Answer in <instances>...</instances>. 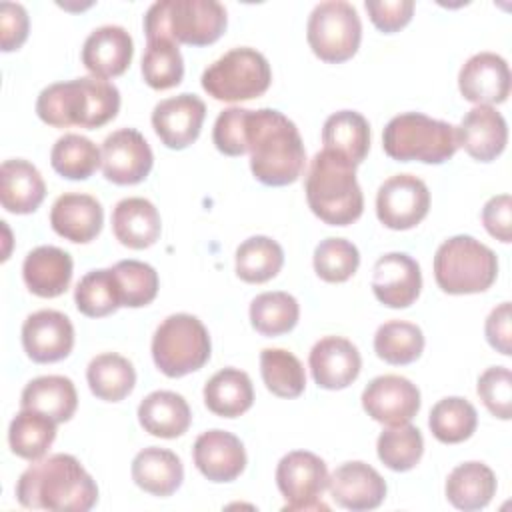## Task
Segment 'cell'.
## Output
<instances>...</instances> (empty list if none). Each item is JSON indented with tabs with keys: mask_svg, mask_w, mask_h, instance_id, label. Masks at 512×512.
I'll use <instances>...</instances> for the list:
<instances>
[{
	"mask_svg": "<svg viewBox=\"0 0 512 512\" xmlns=\"http://www.w3.org/2000/svg\"><path fill=\"white\" fill-rule=\"evenodd\" d=\"M250 170L266 186H286L300 178L306 150L296 124L272 108L250 110L246 118Z\"/></svg>",
	"mask_w": 512,
	"mask_h": 512,
	"instance_id": "6da1fadb",
	"label": "cell"
},
{
	"mask_svg": "<svg viewBox=\"0 0 512 512\" xmlns=\"http://www.w3.org/2000/svg\"><path fill=\"white\" fill-rule=\"evenodd\" d=\"M16 498L24 508L86 512L98 500V486L72 454H52L20 474Z\"/></svg>",
	"mask_w": 512,
	"mask_h": 512,
	"instance_id": "7a4b0ae2",
	"label": "cell"
},
{
	"mask_svg": "<svg viewBox=\"0 0 512 512\" xmlns=\"http://www.w3.org/2000/svg\"><path fill=\"white\" fill-rule=\"evenodd\" d=\"M120 110V92L106 78L82 76L46 86L36 100V114L54 128H100Z\"/></svg>",
	"mask_w": 512,
	"mask_h": 512,
	"instance_id": "3957f363",
	"label": "cell"
},
{
	"mask_svg": "<svg viewBox=\"0 0 512 512\" xmlns=\"http://www.w3.org/2000/svg\"><path fill=\"white\" fill-rule=\"evenodd\" d=\"M304 188L310 210L330 226H348L362 216L364 196L356 166L332 150L314 154Z\"/></svg>",
	"mask_w": 512,
	"mask_h": 512,
	"instance_id": "277c9868",
	"label": "cell"
},
{
	"mask_svg": "<svg viewBox=\"0 0 512 512\" xmlns=\"http://www.w3.org/2000/svg\"><path fill=\"white\" fill-rule=\"evenodd\" d=\"M226 24V8L216 0H158L144 14L148 40L168 38L190 46L216 42Z\"/></svg>",
	"mask_w": 512,
	"mask_h": 512,
	"instance_id": "5b68a950",
	"label": "cell"
},
{
	"mask_svg": "<svg viewBox=\"0 0 512 512\" xmlns=\"http://www.w3.org/2000/svg\"><path fill=\"white\" fill-rule=\"evenodd\" d=\"M384 152L398 160L442 164L458 150V130L450 122L430 118L422 112L394 116L382 132Z\"/></svg>",
	"mask_w": 512,
	"mask_h": 512,
	"instance_id": "8992f818",
	"label": "cell"
},
{
	"mask_svg": "<svg viewBox=\"0 0 512 512\" xmlns=\"http://www.w3.org/2000/svg\"><path fill=\"white\" fill-rule=\"evenodd\" d=\"M496 274V254L466 234L444 240L434 254L436 284L448 294L484 292L494 284Z\"/></svg>",
	"mask_w": 512,
	"mask_h": 512,
	"instance_id": "52a82bcc",
	"label": "cell"
},
{
	"mask_svg": "<svg viewBox=\"0 0 512 512\" xmlns=\"http://www.w3.org/2000/svg\"><path fill=\"white\" fill-rule=\"evenodd\" d=\"M210 336L206 326L192 314H170L152 336V358L168 378H180L200 370L210 358Z\"/></svg>",
	"mask_w": 512,
	"mask_h": 512,
	"instance_id": "ba28073f",
	"label": "cell"
},
{
	"mask_svg": "<svg viewBox=\"0 0 512 512\" xmlns=\"http://www.w3.org/2000/svg\"><path fill=\"white\" fill-rule=\"evenodd\" d=\"M272 82L266 56L254 48L228 50L202 72V88L220 102H242L262 96Z\"/></svg>",
	"mask_w": 512,
	"mask_h": 512,
	"instance_id": "9c48e42d",
	"label": "cell"
},
{
	"mask_svg": "<svg viewBox=\"0 0 512 512\" xmlns=\"http://www.w3.org/2000/svg\"><path fill=\"white\" fill-rule=\"evenodd\" d=\"M312 52L330 64L352 58L362 40V22L346 0H326L314 6L306 26Z\"/></svg>",
	"mask_w": 512,
	"mask_h": 512,
	"instance_id": "30bf717a",
	"label": "cell"
},
{
	"mask_svg": "<svg viewBox=\"0 0 512 512\" xmlns=\"http://www.w3.org/2000/svg\"><path fill=\"white\" fill-rule=\"evenodd\" d=\"M276 484L286 498L284 510H328L320 500L328 488V468L320 456L306 450L288 452L276 466Z\"/></svg>",
	"mask_w": 512,
	"mask_h": 512,
	"instance_id": "8fae6325",
	"label": "cell"
},
{
	"mask_svg": "<svg viewBox=\"0 0 512 512\" xmlns=\"http://www.w3.org/2000/svg\"><path fill=\"white\" fill-rule=\"evenodd\" d=\"M430 208V192L414 174H396L382 182L376 194V216L390 230H408L420 224Z\"/></svg>",
	"mask_w": 512,
	"mask_h": 512,
	"instance_id": "7c38bea8",
	"label": "cell"
},
{
	"mask_svg": "<svg viewBox=\"0 0 512 512\" xmlns=\"http://www.w3.org/2000/svg\"><path fill=\"white\" fill-rule=\"evenodd\" d=\"M152 162L150 144L134 128H120L102 142V172L114 184L130 186L142 182L150 174Z\"/></svg>",
	"mask_w": 512,
	"mask_h": 512,
	"instance_id": "4fadbf2b",
	"label": "cell"
},
{
	"mask_svg": "<svg viewBox=\"0 0 512 512\" xmlns=\"http://www.w3.org/2000/svg\"><path fill=\"white\" fill-rule=\"evenodd\" d=\"M362 408L380 424H406L420 410V390L398 374L376 376L362 392Z\"/></svg>",
	"mask_w": 512,
	"mask_h": 512,
	"instance_id": "5bb4252c",
	"label": "cell"
},
{
	"mask_svg": "<svg viewBox=\"0 0 512 512\" xmlns=\"http://www.w3.org/2000/svg\"><path fill=\"white\" fill-rule=\"evenodd\" d=\"M22 346L28 358L38 364L64 360L74 346V326L58 310L32 312L22 324Z\"/></svg>",
	"mask_w": 512,
	"mask_h": 512,
	"instance_id": "9a60e30c",
	"label": "cell"
},
{
	"mask_svg": "<svg viewBox=\"0 0 512 512\" xmlns=\"http://www.w3.org/2000/svg\"><path fill=\"white\" fill-rule=\"evenodd\" d=\"M204 116L206 104L196 94L182 92L154 106L152 126L166 148L184 150L198 138Z\"/></svg>",
	"mask_w": 512,
	"mask_h": 512,
	"instance_id": "2e32d148",
	"label": "cell"
},
{
	"mask_svg": "<svg viewBox=\"0 0 512 512\" xmlns=\"http://www.w3.org/2000/svg\"><path fill=\"white\" fill-rule=\"evenodd\" d=\"M458 88L464 100L476 106L500 104L510 94L508 62L496 52H478L470 56L458 74Z\"/></svg>",
	"mask_w": 512,
	"mask_h": 512,
	"instance_id": "e0dca14e",
	"label": "cell"
},
{
	"mask_svg": "<svg viewBox=\"0 0 512 512\" xmlns=\"http://www.w3.org/2000/svg\"><path fill=\"white\" fill-rule=\"evenodd\" d=\"M422 288L418 262L404 252L380 256L372 270V290L388 308H406L416 302Z\"/></svg>",
	"mask_w": 512,
	"mask_h": 512,
	"instance_id": "ac0fdd59",
	"label": "cell"
},
{
	"mask_svg": "<svg viewBox=\"0 0 512 512\" xmlns=\"http://www.w3.org/2000/svg\"><path fill=\"white\" fill-rule=\"evenodd\" d=\"M332 500L346 510H374L386 496V482L370 464L354 460L340 464L328 476Z\"/></svg>",
	"mask_w": 512,
	"mask_h": 512,
	"instance_id": "d6986e66",
	"label": "cell"
},
{
	"mask_svg": "<svg viewBox=\"0 0 512 512\" xmlns=\"http://www.w3.org/2000/svg\"><path fill=\"white\" fill-rule=\"evenodd\" d=\"M310 372L314 382L326 390L350 386L362 368L358 348L342 336H324L310 350Z\"/></svg>",
	"mask_w": 512,
	"mask_h": 512,
	"instance_id": "ffe728a7",
	"label": "cell"
},
{
	"mask_svg": "<svg viewBox=\"0 0 512 512\" xmlns=\"http://www.w3.org/2000/svg\"><path fill=\"white\" fill-rule=\"evenodd\" d=\"M194 464L212 482H232L246 468V450L238 436L226 430H206L194 442Z\"/></svg>",
	"mask_w": 512,
	"mask_h": 512,
	"instance_id": "44dd1931",
	"label": "cell"
},
{
	"mask_svg": "<svg viewBox=\"0 0 512 512\" xmlns=\"http://www.w3.org/2000/svg\"><path fill=\"white\" fill-rule=\"evenodd\" d=\"M134 42L126 28L106 24L94 28L82 46V64L92 76L114 78L126 72L132 62Z\"/></svg>",
	"mask_w": 512,
	"mask_h": 512,
	"instance_id": "7402d4cb",
	"label": "cell"
},
{
	"mask_svg": "<svg viewBox=\"0 0 512 512\" xmlns=\"http://www.w3.org/2000/svg\"><path fill=\"white\" fill-rule=\"evenodd\" d=\"M50 224L58 236L76 244H86L100 234L104 210L90 194L66 192L52 204Z\"/></svg>",
	"mask_w": 512,
	"mask_h": 512,
	"instance_id": "603a6c76",
	"label": "cell"
},
{
	"mask_svg": "<svg viewBox=\"0 0 512 512\" xmlns=\"http://www.w3.org/2000/svg\"><path fill=\"white\" fill-rule=\"evenodd\" d=\"M458 144L478 162H492L508 142V126L494 106H474L462 118Z\"/></svg>",
	"mask_w": 512,
	"mask_h": 512,
	"instance_id": "cb8c5ba5",
	"label": "cell"
},
{
	"mask_svg": "<svg viewBox=\"0 0 512 512\" xmlns=\"http://www.w3.org/2000/svg\"><path fill=\"white\" fill-rule=\"evenodd\" d=\"M22 278L32 294L56 298L70 286L72 258L58 246H38L24 258Z\"/></svg>",
	"mask_w": 512,
	"mask_h": 512,
	"instance_id": "d4e9b609",
	"label": "cell"
},
{
	"mask_svg": "<svg viewBox=\"0 0 512 512\" xmlns=\"http://www.w3.org/2000/svg\"><path fill=\"white\" fill-rule=\"evenodd\" d=\"M46 196V184L34 164L22 158L4 160L0 166V202L12 214L34 212Z\"/></svg>",
	"mask_w": 512,
	"mask_h": 512,
	"instance_id": "484cf974",
	"label": "cell"
},
{
	"mask_svg": "<svg viewBox=\"0 0 512 512\" xmlns=\"http://www.w3.org/2000/svg\"><path fill=\"white\" fill-rule=\"evenodd\" d=\"M112 230L120 244L142 250L160 238L162 222L156 206L140 196L120 200L112 210Z\"/></svg>",
	"mask_w": 512,
	"mask_h": 512,
	"instance_id": "4316f807",
	"label": "cell"
},
{
	"mask_svg": "<svg viewBox=\"0 0 512 512\" xmlns=\"http://www.w3.org/2000/svg\"><path fill=\"white\" fill-rule=\"evenodd\" d=\"M140 426L158 438H178L192 422V412L184 396L170 390L150 392L138 406Z\"/></svg>",
	"mask_w": 512,
	"mask_h": 512,
	"instance_id": "83f0119b",
	"label": "cell"
},
{
	"mask_svg": "<svg viewBox=\"0 0 512 512\" xmlns=\"http://www.w3.org/2000/svg\"><path fill=\"white\" fill-rule=\"evenodd\" d=\"M132 480L148 494L170 496L180 488L184 468L172 450L148 446L132 460Z\"/></svg>",
	"mask_w": 512,
	"mask_h": 512,
	"instance_id": "f1b7e54d",
	"label": "cell"
},
{
	"mask_svg": "<svg viewBox=\"0 0 512 512\" xmlns=\"http://www.w3.org/2000/svg\"><path fill=\"white\" fill-rule=\"evenodd\" d=\"M20 406L38 410L58 422H68L78 406L74 382L66 376H38L30 380L20 396Z\"/></svg>",
	"mask_w": 512,
	"mask_h": 512,
	"instance_id": "f546056e",
	"label": "cell"
},
{
	"mask_svg": "<svg viewBox=\"0 0 512 512\" xmlns=\"http://www.w3.org/2000/svg\"><path fill=\"white\" fill-rule=\"evenodd\" d=\"M494 494L496 476L484 462H464L448 474L446 498L458 510L486 508Z\"/></svg>",
	"mask_w": 512,
	"mask_h": 512,
	"instance_id": "4dcf8cb0",
	"label": "cell"
},
{
	"mask_svg": "<svg viewBox=\"0 0 512 512\" xmlns=\"http://www.w3.org/2000/svg\"><path fill=\"white\" fill-rule=\"evenodd\" d=\"M322 142L326 150H332L358 166L370 150L368 120L354 110L334 112L324 122Z\"/></svg>",
	"mask_w": 512,
	"mask_h": 512,
	"instance_id": "1f68e13d",
	"label": "cell"
},
{
	"mask_svg": "<svg viewBox=\"0 0 512 512\" xmlns=\"http://www.w3.org/2000/svg\"><path fill=\"white\" fill-rule=\"evenodd\" d=\"M254 402L252 380L238 368L218 370L204 386V404L222 418L244 414Z\"/></svg>",
	"mask_w": 512,
	"mask_h": 512,
	"instance_id": "d6a6232c",
	"label": "cell"
},
{
	"mask_svg": "<svg viewBox=\"0 0 512 512\" xmlns=\"http://www.w3.org/2000/svg\"><path fill=\"white\" fill-rule=\"evenodd\" d=\"M86 380L96 398L120 402L134 390L136 370L128 358L116 352H104L90 360Z\"/></svg>",
	"mask_w": 512,
	"mask_h": 512,
	"instance_id": "836d02e7",
	"label": "cell"
},
{
	"mask_svg": "<svg viewBox=\"0 0 512 512\" xmlns=\"http://www.w3.org/2000/svg\"><path fill=\"white\" fill-rule=\"evenodd\" d=\"M56 438V422L46 414L22 408L10 422L8 442L10 450L24 460H40Z\"/></svg>",
	"mask_w": 512,
	"mask_h": 512,
	"instance_id": "e575fe53",
	"label": "cell"
},
{
	"mask_svg": "<svg viewBox=\"0 0 512 512\" xmlns=\"http://www.w3.org/2000/svg\"><path fill=\"white\" fill-rule=\"evenodd\" d=\"M52 168L68 180H86L102 164V150L80 134L60 136L50 150Z\"/></svg>",
	"mask_w": 512,
	"mask_h": 512,
	"instance_id": "d590c367",
	"label": "cell"
},
{
	"mask_svg": "<svg viewBox=\"0 0 512 512\" xmlns=\"http://www.w3.org/2000/svg\"><path fill=\"white\" fill-rule=\"evenodd\" d=\"M284 264L282 246L268 236H250L236 250V274L250 284L274 278Z\"/></svg>",
	"mask_w": 512,
	"mask_h": 512,
	"instance_id": "8d00e7d4",
	"label": "cell"
},
{
	"mask_svg": "<svg viewBox=\"0 0 512 512\" xmlns=\"http://www.w3.org/2000/svg\"><path fill=\"white\" fill-rule=\"evenodd\" d=\"M478 424L476 408L460 396H448L438 400L428 418L430 432L444 444H458L468 440Z\"/></svg>",
	"mask_w": 512,
	"mask_h": 512,
	"instance_id": "74e56055",
	"label": "cell"
},
{
	"mask_svg": "<svg viewBox=\"0 0 512 512\" xmlns=\"http://www.w3.org/2000/svg\"><path fill=\"white\" fill-rule=\"evenodd\" d=\"M374 350L384 362L404 366L420 358L424 350V334L412 322L390 320L376 330Z\"/></svg>",
	"mask_w": 512,
	"mask_h": 512,
	"instance_id": "f35d334b",
	"label": "cell"
},
{
	"mask_svg": "<svg viewBox=\"0 0 512 512\" xmlns=\"http://www.w3.org/2000/svg\"><path fill=\"white\" fill-rule=\"evenodd\" d=\"M260 372L266 388L274 396L296 398L304 392V366L292 352L284 348H264L260 352Z\"/></svg>",
	"mask_w": 512,
	"mask_h": 512,
	"instance_id": "ab89813d",
	"label": "cell"
},
{
	"mask_svg": "<svg viewBox=\"0 0 512 512\" xmlns=\"http://www.w3.org/2000/svg\"><path fill=\"white\" fill-rule=\"evenodd\" d=\"M300 316L298 300L288 292H262L250 304V322L264 336L290 332Z\"/></svg>",
	"mask_w": 512,
	"mask_h": 512,
	"instance_id": "60d3db41",
	"label": "cell"
},
{
	"mask_svg": "<svg viewBox=\"0 0 512 512\" xmlns=\"http://www.w3.org/2000/svg\"><path fill=\"white\" fill-rule=\"evenodd\" d=\"M378 458L394 472L412 470L424 452V438L410 422L388 426L380 432L376 442Z\"/></svg>",
	"mask_w": 512,
	"mask_h": 512,
	"instance_id": "b9f144b4",
	"label": "cell"
},
{
	"mask_svg": "<svg viewBox=\"0 0 512 512\" xmlns=\"http://www.w3.org/2000/svg\"><path fill=\"white\" fill-rule=\"evenodd\" d=\"M142 76L144 82L154 90L178 86L184 76V60L178 44L168 38L148 40L142 56Z\"/></svg>",
	"mask_w": 512,
	"mask_h": 512,
	"instance_id": "7bdbcfd3",
	"label": "cell"
},
{
	"mask_svg": "<svg viewBox=\"0 0 512 512\" xmlns=\"http://www.w3.org/2000/svg\"><path fill=\"white\" fill-rule=\"evenodd\" d=\"M76 308L88 318H102L120 308L118 288L112 268L92 270L74 288Z\"/></svg>",
	"mask_w": 512,
	"mask_h": 512,
	"instance_id": "ee69618b",
	"label": "cell"
},
{
	"mask_svg": "<svg viewBox=\"0 0 512 512\" xmlns=\"http://www.w3.org/2000/svg\"><path fill=\"white\" fill-rule=\"evenodd\" d=\"M120 306L140 308L150 304L158 294L156 270L140 260H120L112 266Z\"/></svg>",
	"mask_w": 512,
	"mask_h": 512,
	"instance_id": "f6af8a7d",
	"label": "cell"
},
{
	"mask_svg": "<svg viewBox=\"0 0 512 512\" xmlns=\"http://www.w3.org/2000/svg\"><path fill=\"white\" fill-rule=\"evenodd\" d=\"M358 264L360 252L346 238H326L314 250V270L326 282H346Z\"/></svg>",
	"mask_w": 512,
	"mask_h": 512,
	"instance_id": "bcb514c9",
	"label": "cell"
},
{
	"mask_svg": "<svg viewBox=\"0 0 512 512\" xmlns=\"http://www.w3.org/2000/svg\"><path fill=\"white\" fill-rule=\"evenodd\" d=\"M476 392L484 406L500 420L512 418V374L504 366H492L478 378Z\"/></svg>",
	"mask_w": 512,
	"mask_h": 512,
	"instance_id": "7dc6e473",
	"label": "cell"
},
{
	"mask_svg": "<svg viewBox=\"0 0 512 512\" xmlns=\"http://www.w3.org/2000/svg\"><path fill=\"white\" fill-rule=\"evenodd\" d=\"M246 108H226L218 114L212 130L214 146L226 156H242L246 152Z\"/></svg>",
	"mask_w": 512,
	"mask_h": 512,
	"instance_id": "c3c4849f",
	"label": "cell"
},
{
	"mask_svg": "<svg viewBox=\"0 0 512 512\" xmlns=\"http://www.w3.org/2000/svg\"><path fill=\"white\" fill-rule=\"evenodd\" d=\"M364 8L372 24L390 34L404 28L412 20L414 2L412 0H366Z\"/></svg>",
	"mask_w": 512,
	"mask_h": 512,
	"instance_id": "681fc988",
	"label": "cell"
},
{
	"mask_svg": "<svg viewBox=\"0 0 512 512\" xmlns=\"http://www.w3.org/2000/svg\"><path fill=\"white\" fill-rule=\"evenodd\" d=\"M28 12L18 2L0 4V42L4 52L18 50L28 38Z\"/></svg>",
	"mask_w": 512,
	"mask_h": 512,
	"instance_id": "f907efd6",
	"label": "cell"
},
{
	"mask_svg": "<svg viewBox=\"0 0 512 512\" xmlns=\"http://www.w3.org/2000/svg\"><path fill=\"white\" fill-rule=\"evenodd\" d=\"M510 212H512V198L510 194L492 196L482 208V222L490 236L500 242H510Z\"/></svg>",
	"mask_w": 512,
	"mask_h": 512,
	"instance_id": "816d5d0a",
	"label": "cell"
},
{
	"mask_svg": "<svg viewBox=\"0 0 512 512\" xmlns=\"http://www.w3.org/2000/svg\"><path fill=\"white\" fill-rule=\"evenodd\" d=\"M486 340L488 344L504 356L512 354V332H510V302L496 306L486 318Z\"/></svg>",
	"mask_w": 512,
	"mask_h": 512,
	"instance_id": "f5cc1de1",
	"label": "cell"
}]
</instances>
